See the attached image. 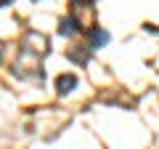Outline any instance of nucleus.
Here are the masks:
<instances>
[{"mask_svg": "<svg viewBox=\"0 0 159 149\" xmlns=\"http://www.w3.org/2000/svg\"><path fill=\"white\" fill-rule=\"evenodd\" d=\"M88 40H90L93 48H103L109 40H111V37H109L106 29H101V27H90V29H88Z\"/></svg>", "mask_w": 159, "mask_h": 149, "instance_id": "nucleus-1", "label": "nucleus"}, {"mask_svg": "<svg viewBox=\"0 0 159 149\" xmlns=\"http://www.w3.org/2000/svg\"><path fill=\"white\" fill-rule=\"evenodd\" d=\"M56 85H58L56 88L58 96H69V93L77 88V77H74V74H61V77L56 80Z\"/></svg>", "mask_w": 159, "mask_h": 149, "instance_id": "nucleus-2", "label": "nucleus"}, {"mask_svg": "<svg viewBox=\"0 0 159 149\" xmlns=\"http://www.w3.org/2000/svg\"><path fill=\"white\" fill-rule=\"evenodd\" d=\"M82 29V22H80L77 16H66L61 19V24H58V35H74Z\"/></svg>", "mask_w": 159, "mask_h": 149, "instance_id": "nucleus-3", "label": "nucleus"}, {"mask_svg": "<svg viewBox=\"0 0 159 149\" xmlns=\"http://www.w3.org/2000/svg\"><path fill=\"white\" fill-rule=\"evenodd\" d=\"M74 6H80V8H90L93 6V0H72Z\"/></svg>", "mask_w": 159, "mask_h": 149, "instance_id": "nucleus-4", "label": "nucleus"}, {"mask_svg": "<svg viewBox=\"0 0 159 149\" xmlns=\"http://www.w3.org/2000/svg\"><path fill=\"white\" fill-rule=\"evenodd\" d=\"M13 0H0V8H6V6H11Z\"/></svg>", "mask_w": 159, "mask_h": 149, "instance_id": "nucleus-5", "label": "nucleus"}, {"mask_svg": "<svg viewBox=\"0 0 159 149\" xmlns=\"http://www.w3.org/2000/svg\"><path fill=\"white\" fill-rule=\"evenodd\" d=\"M32 3H37V0H32Z\"/></svg>", "mask_w": 159, "mask_h": 149, "instance_id": "nucleus-6", "label": "nucleus"}]
</instances>
